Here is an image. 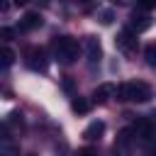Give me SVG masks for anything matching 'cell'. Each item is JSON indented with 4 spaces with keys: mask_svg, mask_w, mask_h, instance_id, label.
I'll return each mask as SVG.
<instances>
[{
    "mask_svg": "<svg viewBox=\"0 0 156 156\" xmlns=\"http://www.w3.org/2000/svg\"><path fill=\"white\" fill-rule=\"evenodd\" d=\"M117 100H132V102H149L154 98V90L144 80H129L117 85Z\"/></svg>",
    "mask_w": 156,
    "mask_h": 156,
    "instance_id": "6da1fadb",
    "label": "cell"
},
{
    "mask_svg": "<svg viewBox=\"0 0 156 156\" xmlns=\"http://www.w3.org/2000/svg\"><path fill=\"white\" fill-rule=\"evenodd\" d=\"M51 49H54V58H58L61 63H73L80 54L78 39H73V37H56L51 41Z\"/></svg>",
    "mask_w": 156,
    "mask_h": 156,
    "instance_id": "7a4b0ae2",
    "label": "cell"
},
{
    "mask_svg": "<svg viewBox=\"0 0 156 156\" xmlns=\"http://www.w3.org/2000/svg\"><path fill=\"white\" fill-rule=\"evenodd\" d=\"M132 132H134V136H139L141 141H156V119L141 117V119L134 122Z\"/></svg>",
    "mask_w": 156,
    "mask_h": 156,
    "instance_id": "3957f363",
    "label": "cell"
},
{
    "mask_svg": "<svg viewBox=\"0 0 156 156\" xmlns=\"http://www.w3.org/2000/svg\"><path fill=\"white\" fill-rule=\"evenodd\" d=\"M24 63H27L32 71H46V66H49V61H46V51L39 49V46L27 49V54H24Z\"/></svg>",
    "mask_w": 156,
    "mask_h": 156,
    "instance_id": "277c9868",
    "label": "cell"
},
{
    "mask_svg": "<svg viewBox=\"0 0 156 156\" xmlns=\"http://www.w3.org/2000/svg\"><path fill=\"white\" fill-rule=\"evenodd\" d=\"M151 24H154V20H151V15L144 12V10H134V12L129 15V29H132L134 34H141V32L151 29Z\"/></svg>",
    "mask_w": 156,
    "mask_h": 156,
    "instance_id": "5b68a950",
    "label": "cell"
},
{
    "mask_svg": "<svg viewBox=\"0 0 156 156\" xmlns=\"http://www.w3.org/2000/svg\"><path fill=\"white\" fill-rule=\"evenodd\" d=\"M115 46H117L119 51H124V54H132V51L136 49V34H134L132 29H122V32L115 37Z\"/></svg>",
    "mask_w": 156,
    "mask_h": 156,
    "instance_id": "8992f818",
    "label": "cell"
},
{
    "mask_svg": "<svg viewBox=\"0 0 156 156\" xmlns=\"http://www.w3.org/2000/svg\"><path fill=\"white\" fill-rule=\"evenodd\" d=\"M85 54H88V61H90V63L100 61V56H102V46H100L98 37H85Z\"/></svg>",
    "mask_w": 156,
    "mask_h": 156,
    "instance_id": "52a82bcc",
    "label": "cell"
},
{
    "mask_svg": "<svg viewBox=\"0 0 156 156\" xmlns=\"http://www.w3.org/2000/svg\"><path fill=\"white\" fill-rule=\"evenodd\" d=\"M41 15L39 12H27L22 20H20V32H32V29H37V27H41Z\"/></svg>",
    "mask_w": 156,
    "mask_h": 156,
    "instance_id": "ba28073f",
    "label": "cell"
},
{
    "mask_svg": "<svg viewBox=\"0 0 156 156\" xmlns=\"http://www.w3.org/2000/svg\"><path fill=\"white\" fill-rule=\"evenodd\" d=\"M117 93V85L115 83H100L98 88H95V93H93V100L95 102H105L107 98H112Z\"/></svg>",
    "mask_w": 156,
    "mask_h": 156,
    "instance_id": "9c48e42d",
    "label": "cell"
},
{
    "mask_svg": "<svg viewBox=\"0 0 156 156\" xmlns=\"http://www.w3.org/2000/svg\"><path fill=\"white\" fill-rule=\"evenodd\" d=\"M102 132H105V122H100V119H95V122H90L88 127H85V132H83V136L85 139H100L102 136Z\"/></svg>",
    "mask_w": 156,
    "mask_h": 156,
    "instance_id": "30bf717a",
    "label": "cell"
},
{
    "mask_svg": "<svg viewBox=\"0 0 156 156\" xmlns=\"http://www.w3.org/2000/svg\"><path fill=\"white\" fill-rule=\"evenodd\" d=\"M71 107H73V112H78V115H85V112L90 110V100H85V98H73Z\"/></svg>",
    "mask_w": 156,
    "mask_h": 156,
    "instance_id": "8fae6325",
    "label": "cell"
},
{
    "mask_svg": "<svg viewBox=\"0 0 156 156\" xmlns=\"http://www.w3.org/2000/svg\"><path fill=\"white\" fill-rule=\"evenodd\" d=\"M0 58H2V66H5V68H10V66L15 63V58H17V54H15L10 46H2V51H0Z\"/></svg>",
    "mask_w": 156,
    "mask_h": 156,
    "instance_id": "7c38bea8",
    "label": "cell"
},
{
    "mask_svg": "<svg viewBox=\"0 0 156 156\" xmlns=\"http://www.w3.org/2000/svg\"><path fill=\"white\" fill-rule=\"evenodd\" d=\"M144 56H146V63H149L151 68H156V44H151V46H146V51H144Z\"/></svg>",
    "mask_w": 156,
    "mask_h": 156,
    "instance_id": "4fadbf2b",
    "label": "cell"
},
{
    "mask_svg": "<svg viewBox=\"0 0 156 156\" xmlns=\"http://www.w3.org/2000/svg\"><path fill=\"white\" fill-rule=\"evenodd\" d=\"M154 7H156V0H136V10L149 12V10H154Z\"/></svg>",
    "mask_w": 156,
    "mask_h": 156,
    "instance_id": "5bb4252c",
    "label": "cell"
},
{
    "mask_svg": "<svg viewBox=\"0 0 156 156\" xmlns=\"http://www.w3.org/2000/svg\"><path fill=\"white\" fill-rule=\"evenodd\" d=\"M0 156H17V149L12 146V144H2V151H0Z\"/></svg>",
    "mask_w": 156,
    "mask_h": 156,
    "instance_id": "9a60e30c",
    "label": "cell"
},
{
    "mask_svg": "<svg viewBox=\"0 0 156 156\" xmlns=\"http://www.w3.org/2000/svg\"><path fill=\"white\" fill-rule=\"evenodd\" d=\"M112 20H115V15H112V10H102V12H100V22H102V24H110Z\"/></svg>",
    "mask_w": 156,
    "mask_h": 156,
    "instance_id": "2e32d148",
    "label": "cell"
},
{
    "mask_svg": "<svg viewBox=\"0 0 156 156\" xmlns=\"http://www.w3.org/2000/svg\"><path fill=\"white\" fill-rule=\"evenodd\" d=\"M76 156H98V151H95L93 146H83V149L76 151Z\"/></svg>",
    "mask_w": 156,
    "mask_h": 156,
    "instance_id": "e0dca14e",
    "label": "cell"
},
{
    "mask_svg": "<svg viewBox=\"0 0 156 156\" xmlns=\"http://www.w3.org/2000/svg\"><path fill=\"white\" fill-rule=\"evenodd\" d=\"M0 37H2V39H5V41H10V39H12V37H15V32H12V29H10V27H2V29H0Z\"/></svg>",
    "mask_w": 156,
    "mask_h": 156,
    "instance_id": "ac0fdd59",
    "label": "cell"
},
{
    "mask_svg": "<svg viewBox=\"0 0 156 156\" xmlns=\"http://www.w3.org/2000/svg\"><path fill=\"white\" fill-rule=\"evenodd\" d=\"M129 134H132V129H124V132H119V144H129Z\"/></svg>",
    "mask_w": 156,
    "mask_h": 156,
    "instance_id": "d6986e66",
    "label": "cell"
},
{
    "mask_svg": "<svg viewBox=\"0 0 156 156\" xmlns=\"http://www.w3.org/2000/svg\"><path fill=\"white\" fill-rule=\"evenodd\" d=\"M7 7H10V2H7V0H0V10H2V12H7Z\"/></svg>",
    "mask_w": 156,
    "mask_h": 156,
    "instance_id": "ffe728a7",
    "label": "cell"
},
{
    "mask_svg": "<svg viewBox=\"0 0 156 156\" xmlns=\"http://www.w3.org/2000/svg\"><path fill=\"white\" fill-rule=\"evenodd\" d=\"M76 2H80V5H90V2H95V0H76Z\"/></svg>",
    "mask_w": 156,
    "mask_h": 156,
    "instance_id": "44dd1931",
    "label": "cell"
},
{
    "mask_svg": "<svg viewBox=\"0 0 156 156\" xmlns=\"http://www.w3.org/2000/svg\"><path fill=\"white\" fill-rule=\"evenodd\" d=\"M29 0H15V5H27Z\"/></svg>",
    "mask_w": 156,
    "mask_h": 156,
    "instance_id": "7402d4cb",
    "label": "cell"
},
{
    "mask_svg": "<svg viewBox=\"0 0 156 156\" xmlns=\"http://www.w3.org/2000/svg\"><path fill=\"white\" fill-rule=\"evenodd\" d=\"M112 2H124V0H112Z\"/></svg>",
    "mask_w": 156,
    "mask_h": 156,
    "instance_id": "603a6c76",
    "label": "cell"
},
{
    "mask_svg": "<svg viewBox=\"0 0 156 156\" xmlns=\"http://www.w3.org/2000/svg\"><path fill=\"white\" fill-rule=\"evenodd\" d=\"M29 156H37V154H29Z\"/></svg>",
    "mask_w": 156,
    "mask_h": 156,
    "instance_id": "cb8c5ba5",
    "label": "cell"
}]
</instances>
